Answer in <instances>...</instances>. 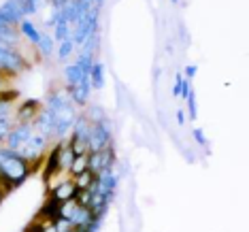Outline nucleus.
Masks as SVG:
<instances>
[{"label":"nucleus","mask_w":249,"mask_h":232,"mask_svg":"<svg viewBox=\"0 0 249 232\" xmlns=\"http://www.w3.org/2000/svg\"><path fill=\"white\" fill-rule=\"evenodd\" d=\"M28 175H30V164L18 151L9 149V147H0V185H2L4 194L18 188L19 183H24Z\"/></svg>","instance_id":"1"},{"label":"nucleus","mask_w":249,"mask_h":232,"mask_svg":"<svg viewBox=\"0 0 249 232\" xmlns=\"http://www.w3.org/2000/svg\"><path fill=\"white\" fill-rule=\"evenodd\" d=\"M26 69H28V62L21 58L15 49H9L7 45H0V71L18 75V72L26 71Z\"/></svg>","instance_id":"2"},{"label":"nucleus","mask_w":249,"mask_h":232,"mask_svg":"<svg viewBox=\"0 0 249 232\" xmlns=\"http://www.w3.org/2000/svg\"><path fill=\"white\" fill-rule=\"evenodd\" d=\"M45 145H47V139H45L43 134H32V137L18 149V154L24 158L28 164H32V162L41 160V156L45 151Z\"/></svg>","instance_id":"3"},{"label":"nucleus","mask_w":249,"mask_h":232,"mask_svg":"<svg viewBox=\"0 0 249 232\" xmlns=\"http://www.w3.org/2000/svg\"><path fill=\"white\" fill-rule=\"evenodd\" d=\"M24 19V11L18 0H7V2L0 7V24L4 26H15Z\"/></svg>","instance_id":"4"},{"label":"nucleus","mask_w":249,"mask_h":232,"mask_svg":"<svg viewBox=\"0 0 249 232\" xmlns=\"http://www.w3.org/2000/svg\"><path fill=\"white\" fill-rule=\"evenodd\" d=\"M30 137H32V128H30V124H21V122H18V126L11 128V132H9V137H7L9 149L18 151L19 147L24 145Z\"/></svg>","instance_id":"5"},{"label":"nucleus","mask_w":249,"mask_h":232,"mask_svg":"<svg viewBox=\"0 0 249 232\" xmlns=\"http://www.w3.org/2000/svg\"><path fill=\"white\" fill-rule=\"evenodd\" d=\"M60 149H62V143H58L52 151L47 154V160H45V166H43V177L45 181H49L53 175H58L62 171V164H60Z\"/></svg>","instance_id":"6"},{"label":"nucleus","mask_w":249,"mask_h":232,"mask_svg":"<svg viewBox=\"0 0 249 232\" xmlns=\"http://www.w3.org/2000/svg\"><path fill=\"white\" fill-rule=\"evenodd\" d=\"M60 207H62V202L58 200V198H53V196H49V200L45 202V205L41 207V211H38L36 215V219H41V222H58L60 219Z\"/></svg>","instance_id":"7"},{"label":"nucleus","mask_w":249,"mask_h":232,"mask_svg":"<svg viewBox=\"0 0 249 232\" xmlns=\"http://www.w3.org/2000/svg\"><path fill=\"white\" fill-rule=\"evenodd\" d=\"M35 126L41 130V134L45 139H49L55 132V115L49 109H45L43 113H38L35 117Z\"/></svg>","instance_id":"8"},{"label":"nucleus","mask_w":249,"mask_h":232,"mask_svg":"<svg viewBox=\"0 0 249 232\" xmlns=\"http://www.w3.org/2000/svg\"><path fill=\"white\" fill-rule=\"evenodd\" d=\"M66 89H69L71 100H72L75 105H86L88 98H89V89H92V86H89V79L83 77L81 81L77 83V86H69Z\"/></svg>","instance_id":"9"},{"label":"nucleus","mask_w":249,"mask_h":232,"mask_svg":"<svg viewBox=\"0 0 249 232\" xmlns=\"http://www.w3.org/2000/svg\"><path fill=\"white\" fill-rule=\"evenodd\" d=\"M38 100H26L24 105L18 109V113H15V117H18V122L21 124H30L35 122V117L38 115Z\"/></svg>","instance_id":"10"},{"label":"nucleus","mask_w":249,"mask_h":232,"mask_svg":"<svg viewBox=\"0 0 249 232\" xmlns=\"http://www.w3.org/2000/svg\"><path fill=\"white\" fill-rule=\"evenodd\" d=\"M75 194H77V185H75V181H72V179L62 181V183H58V185H55V188L52 190V196L58 198L60 202L71 200V198H75Z\"/></svg>","instance_id":"11"},{"label":"nucleus","mask_w":249,"mask_h":232,"mask_svg":"<svg viewBox=\"0 0 249 232\" xmlns=\"http://www.w3.org/2000/svg\"><path fill=\"white\" fill-rule=\"evenodd\" d=\"M89 86L96 88V89H100V88H105V66L100 64V62H94L92 64V69H89Z\"/></svg>","instance_id":"12"},{"label":"nucleus","mask_w":249,"mask_h":232,"mask_svg":"<svg viewBox=\"0 0 249 232\" xmlns=\"http://www.w3.org/2000/svg\"><path fill=\"white\" fill-rule=\"evenodd\" d=\"M19 24H21V35H24L26 38H30V43H32V45H38L43 32H38V28L32 24L30 19H21Z\"/></svg>","instance_id":"13"},{"label":"nucleus","mask_w":249,"mask_h":232,"mask_svg":"<svg viewBox=\"0 0 249 232\" xmlns=\"http://www.w3.org/2000/svg\"><path fill=\"white\" fill-rule=\"evenodd\" d=\"M72 177H77V175H81L83 171H88V154H81V156H75L71 162V166L66 168Z\"/></svg>","instance_id":"14"},{"label":"nucleus","mask_w":249,"mask_h":232,"mask_svg":"<svg viewBox=\"0 0 249 232\" xmlns=\"http://www.w3.org/2000/svg\"><path fill=\"white\" fill-rule=\"evenodd\" d=\"M72 181H75L77 190H92V185H94V181H96V175L92 171H83L81 175H77Z\"/></svg>","instance_id":"15"},{"label":"nucleus","mask_w":249,"mask_h":232,"mask_svg":"<svg viewBox=\"0 0 249 232\" xmlns=\"http://www.w3.org/2000/svg\"><path fill=\"white\" fill-rule=\"evenodd\" d=\"M83 77H86V75H83L81 69H79L77 64H71V66H66V69H64V79H66V83H69V86H77Z\"/></svg>","instance_id":"16"},{"label":"nucleus","mask_w":249,"mask_h":232,"mask_svg":"<svg viewBox=\"0 0 249 232\" xmlns=\"http://www.w3.org/2000/svg\"><path fill=\"white\" fill-rule=\"evenodd\" d=\"M66 38H71V24L60 18V19H58V24H55L53 41H66Z\"/></svg>","instance_id":"17"},{"label":"nucleus","mask_w":249,"mask_h":232,"mask_svg":"<svg viewBox=\"0 0 249 232\" xmlns=\"http://www.w3.org/2000/svg\"><path fill=\"white\" fill-rule=\"evenodd\" d=\"M75 64L81 69L83 75H89V69H92V64H94V54H88V52H81V55H79V60L75 62Z\"/></svg>","instance_id":"18"},{"label":"nucleus","mask_w":249,"mask_h":232,"mask_svg":"<svg viewBox=\"0 0 249 232\" xmlns=\"http://www.w3.org/2000/svg\"><path fill=\"white\" fill-rule=\"evenodd\" d=\"M69 147L72 149V154H75V156L88 154V143H86V141H81V139H77L75 134H72V137H71V141H69Z\"/></svg>","instance_id":"19"},{"label":"nucleus","mask_w":249,"mask_h":232,"mask_svg":"<svg viewBox=\"0 0 249 232\" xmlns=\"http://www.w3.org/2000/svg\"><path fill=\"white\" fill-rule=\"evenodd\" d=\"M72 158H75V154H72V149L69 147V143H62V149H60V164L62 168H69Z\"/></svg>","instance_id":"20"},{"label":"nucleus","mask_w":249,"mask_h":232,"mask_svg":"<svg viewBox=\"0 0 249 232\" xmlns=\"http://www.w3.org/2000/svg\"><path fill=\"white\" fill-rule=\"evenodd\" d=\"M41 49L43 55H52L53 54V36H47V35H41V41L36 45Z\"/></svg>","instance_id":"21"},{"label":"nucleus","mask_w":249,"mask_h":232,"mask_svg":"<svg viewBox=\"0 0 249 232\" xmlns=\"http://www.w3.org/2000/svg\"><path fill=\"white\" fill-rule=\"evenodd\" d=\"M72 38H66V41H60V47H58V58L60 60H66L69 55L72 54Z\"/></svg>","instance_id":"22"},{"label":"nucleus","mask_w":249,"mask_h":232,"mask_svg":"<svg viewBox=\"0 0 249 232\" xmlns=\"http://www.w3.org/2000/svg\"><path fill=\"white\" fill-rule=\"evenodd\" d=\"M11 132V115H4L0 117V141H7Z\"/></svg>","instance_id":"23"},{"label":"nucleus","mask_w":249,"mask_h":232,"mask_svg":"<svg viewBox=\"0 0 249 232\" xmlns=\"http://www.w3.org/2000/svg\"><path fill=\"white\" fill-rule=\"evenodd\" d=\"M188 109H190V120H196V115H198V109H196V94H194V89H190V94H188Z\"/></svg>","instance_id":"24"},{"label":"nucleus","mask_w":249,"mask_h":232,"mask_svg":"<svg viewBox=\"0 0 249 232\" xmlns=\"http://www.w3.org/2000/svg\"><path fill=\"white\" fill-rule=\"evenodd\" d=\"M190 79H183V83H181V89H179V98H188L190 94Z\"/></svg>","instance_id":"25"},{"label":"nucleus","mask_w":249,"mask_h":232,"mask_svg":"<svg viewBox=\"0 0 249 232\" xmlns=\"http://www.w3.org/2000/svg\"><path fill=\"white\" fill-rule=\"evenodd\" d=\"M192 134H194V141H196V143H200V145H207V137H205V132H202L200 128H196V130H194V132H192Z\"/></svg>","instance_id":"26"},{"label":"nucleus","mask_w":249,"mask_h":232,"mask_svg":"<svg viewBox=\"0 0 249 232\" xmlns=\"http://www.w3.org/2000/svg\"><path fill=\"white\" fill-rule=\"evenodd\" d=\"M11 115V103H0V117Z\"/></svg>","instance_id":"27"},{"label":"nucleus","mask_w":249,"mask_h":232,"mask_svg":"<svg viewBox=\"0 0 249 232\" xmlns=\"http://www.w3.org/2000/svg\"><path fill=\"white\" fill-rule=\"evenodd\" d=\"M41 232H58V228H55V224H45L43 226V228H41Z\"/></svg>","instance_id":"28"},{"label":"nucleus","mask_w":249,"mask_h":232,"mask_svg":"<svg viewBox=\"0 0 249 232\" xmlns=\"http://www.w3.org/2000/svg\"><path fill=\"white\" fill-rule=\"evenodd\" d=\"M66 2H69V0H52V4H53V9H55V11H60Z\"/></svg>","instance_id":"29"},{"label":"nucleus","mask_w":249,"mask_h":232,"mask_svg":"<svg viewBox=\"0 0 249 232\" xmlns=\"http://www.w3.org/2000/svg\"><path fill=\"white\" fill-rule=\"evenodd\" d=\"M198 72V66H188V69H185V75H188V79H192Z\"/></svg>","instance_id":"30"},{"label":"nucleus","mask_w":249,"mask_h":232,"mask_svg":"<svg viewBox=\"0 0 249 232\" xmlns=\"http://www.w3.org/2000/svg\"><path fill=\"white\" fill-rule=\"evenodd\" d=\"M177 124H179V126H183V124H185V113H183V109L177 111Z\"/></svg>","instance_id":"31"},{"label":"nucleus","mask_w":249,"mask_h":232,"mask_svg":"<svg viewBox=\"0 0 249 232\" xmlns=\"http://www.w3.org/2000/svg\"><path fill=\"white\" fill-rule=\"evenodd\" d=\"M2 198H4V192H2V188H0V202H2Z\"/></svg>","instance_id":"32"},{"label":"nucleus","mask_w":249,"mask_h":232,"mask_svg":"<svg viewBox=\"0 0 249 232\" xmlns=\"http://www.w3.org/2000/svg\"><path fill=\"white\" fill-rule=\"evenodd\" d=\"M83 2H103V0H83Z\"/></svg>","instance_id":"33"},{"label":"nucleus","mask_w":249,"mask_h":232,"mask_svg":"<svg viewBox=\"0 0 249 232\" xmlns=\"http://www.w3.org/2000/svg\"><path fill=\"white\" fill-rule=\"evenodd\" d=\"M171 2H179V0H171Z\"/></svg>","instance_id":"34"},{"label":"nucleus","mask_w":249,"mask_h":232,"mask_svg":"<svg viewBox=\"0 0 249 232\" xmlns=\"http://www.w3.org/2000/svg\"><path fill=\"white\" fill-rule=\"evenodd\" d=\"M0 103H2V100H0Z\"/></svg>","instance_id":"35"}]
</instances>
